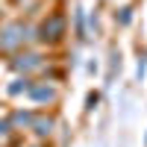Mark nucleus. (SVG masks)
Returning <instances> with one entry per match:
<instances>
[{"mask_svg":"<svg viewBox=\"0 0 147 147\" xmlns=\"http://www.w3.org/2000/svg\"><path fill=\"white\" fill-rule=\"evenodd\" d=\"M27 38H30V30L24 27V24H9V27L0 32V47H3V50H15V47H21Z\"/></svg>","mask_w":147,"mask_h":147,"instance_id":"obj_1","label":"nucleus"},{"mask_svg":"<svg viewBox=\"0 0 147 147\" xmlns=\"http://www.w3.org/2000/svg\"><path fill=\"white\" fill-rule=\"evenodd\" d=\"M62 32H65V18H62V15H53L50 21L41 24V38H44V41H56Z\"/></svg>","mask_w":147,"mask_h":147,"instance_id":"obj_2","label":"nucleus"},{"mask_svg":"<svg viewBox=\"0 0 147 147\" xmlns=\"http://www.w3.org/2000/svg\"><path fill=\"white\" fill-rule=\"evenodd\" d=\"M30 97H35V100H53V88L50 85H32Z\"/></svg>","mask_w":147,"mask_h":147,"instance_id":"obj_3","label":"nucleus"},{"mask_svg":"<svg viewBox=\"0 0 147 147\" xmlns=\"http://www.w3.org/2000/svg\"><path fill=\"white\" fill-rule=\"evenodd\" d=\"M18 71H30V68H38V56L35 53H27V56H21L18 62H15Z\"/></svg>","mask_w":147,"mask_h":147,"instance_id":"obj_4","label":"nucleus"},{"mask_svg":"<svg viewBox=\"0 0 147 147\" xmlns=\"http://www.w3.org/2000/svg\"><path fill=\"white\" fill-rule=\"evenodd\" d=\"M35 132H38V136H50V129H53V121L50 118H35Z\"/></svg>","mask_w":147,"mask_h":147,"instance_id":"obj_5","label":"nucleus"}]
</instances>
